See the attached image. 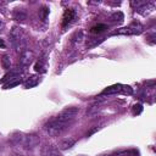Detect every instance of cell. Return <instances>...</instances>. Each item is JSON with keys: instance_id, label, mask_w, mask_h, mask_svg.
<instances>
[{"instance_id": "1", "label": "cell", "mask_w": 156, "mask_h": 156, "mask_svg": "<svg viewBox=\"0 0 156 156\" xmlns=\"http://www.w3.org/2000/svg\"><path fill=\"white\" fill-rule=\"evenodd\" d=\"M72 123H67V122H62L58 121L57 118H51L50 121H48L44 124V129L46 130V133L51 136H58L61 135Z\"/></svg>"}, {"instance_id": "2", "label": "cell", "mask_w": 156, "mask_h": 156, "mask_svg": "<svg viewBox=\"0 0 156 156\" xmlns=\"http://www.w3.org/2000/svg\"><path fill=\"white\" fill-rule=\"evenodd\" d=\"M79 112V107H66L65 110H62L55 118H57L58 121L62 122H67V123H73V121L76 119V116Z\"/></svg>"}, {"instance_id": "3", "label": "cell", "mask_w": 156, "mask_h": 156, "mask_svg": "<svg viewBox=\"0 0 156 156\" xmlns=\"http://www.w3.org/2000/svg\"><path fill=\"white\" fill-rule=\"evenodd\" d=\"M143 32V27L139 23H133L128 27H123L119 29H116L111 33V35H133V34H140Z\"/></svg>"}, {"instance_id": "4", "label": "cell", "mask_w": 156, "mask_h": 156, "mask_svg": "<svg viewBox=\"0 0 156 156\" xmlns=\"http://www.w3.org/2000/svg\"><path fill=\"white\" fill-rule=\"evenodd\" d=\"M9 38H10V41H11L12 46L17 45L18 43H21V41H23V40H27L23 29H22L21 27H18V26H13V27H12V29L10 30Z\"/></svg>"}, {"instance_id": "5", "label": "cell", "mask_w": 156, "mask_h": 156, "mask_svg": "<svg viewBox=\"0 0 156 156\" xmlns=\"http://www.w3.org/2000/svg\"><path fill=\"white\" fill-rule=\"evenodd\" d=\"M77 17V13L73 9H67L65 10L63 12V16H62V28H67L68 26H71L74 20Z\"/></svg>"}, {"instance_id": "6", "label": "cell", "mask_w": 156, "mask_h": 156, "mask_svg": "<svg viewBox=\"0 0 156 156\" xmlns=\"http://www.w3.org/2000/svg\"><path fill=\"white\" fill-rule=\"evenodd\" d=\"M116 93H124V94H132V88L130 87H126V85H112L107 89H105L102 91V94H116Z\"/></svg>"}, {"instance_id": "7", "label": "cell", "mask_w": 156, "mask_h": 156, "mask_svg": "<svg viewBox=\"0 0 156 156\" xmlns=\"http://www.w3.org/2000/svg\"><path fill=\"white\" fill-rule=\"evenodd\" d=\"M40 143V139L37 134H27L24 136V141H23V146L27 149H34L35 146H38Z\"/></svg>"}, {"instance_id": "8", "label": "cell", "mask_w": 156, "mask_h": 156, "mask_svg": "<svg viewBox=\"0 0 156 156\" xmlns=\"http://www.w3.org/2000/svg\"><path fill=\"white\" fill-rule=\"evenodd\" d=\"M33 58H34V54L32 50H26L21 54V57H20V65L22 67H28L32 62H33Z\"/></svg>"}, {"instance_id": "9", "label": "cell", "mask_w": 156, "mask_h": 156, "mask_svg": "<svg viewBox=\"0 0 156 156\" xmlns=\"http://www.w3.org/2000/svg\"><path fill=\"white\" fill-rule=\"evenodd\" d=\"M41 155L43 156H61L58 149L57 147H54L51 145H45L41 149Z\"/></svg>"}, {"instance_id": "10", "label": "cell", "mask_w": 156, "mask_h": 156, "mask_svg": "<svg viewBox=\"0 0 156 156\" xmlns=\"http://www.w3.org/2000/svg\"><path fill=\"white\" fill-rule=\"evenodd\" d=\"M74 144H76V140H74L73 138H66V139H62V140L57 144V149H58V150H68V149L72 147Z\"/></svg>"}, {"instance_id": "11", "label": "cell", "mask_w": 156, "mask_h": 156, "mask_svg": "<svg viewBox=\"0 0 156 156\" xmlns=\"http://www.w3.org/2000/svg\"><path fill=\"white\" fill-rule=\"evenodd\" d=\"M38 83H39V77H38V76H30L29 78L26 79V82L23 83V85H24V88L29 89V88L35 87Z\"/></svg>"}, {"instance_id": "12", "label": "cell", "mask_w": 156, "mask_h": 156, "mask_svg": "<svg viewBox=\"0 0 156 156\" xmlns=\"http://www.w3.org/2000/svg\"><path fill=\"white\" fill-rule=\"evenodd\" d=\"M24 136H26V134H23V133H15L11 136V141L16 145H23Z\"/></svg>"}, {"instance_id": "13", "label": "cell", "mask_w": 156, "mask_h": 156, "mask_svg": "<svg viewBox=\"0 0 156 156\" xmlns=\"http://www.w3.org/2000/svg\"><path fill=\"white\" fill-rule=\"evenodd\" d=\"M110 156H139V154L136 150H124V151H118Z\"/></svg>"}, {"instance_id": "14", "label": "cell", "mask_w": 156, "mask_h": 156, "mask_svg": "<svg viewBox=\"0 0 156 156\" xmlns=\"http://www.w3.org/2000/svg\"><path fill=\"white\" fill-rule=\"evenodd\" d=\"M13 18H15L16 21H24V20L27 18V15H26V12H24L23 10H15V12H13Z\"/></svg>"}, {"instance_id": "15", "label": "cell", "mask_w": 156, "mask_h": 156, "mask_svg": "<svg viewBox=\"0 0 156 156\" xmlns=\"http://www.w3.org/2000/svg\"><path fill=\"white\" fill-rule=\"evenodd\" d=\"M20 83H21V78H17V79H12V80H9V82L4 83V89H10V88L17 87Z\"/></svg>"}, {"instance_id": "16", "label": "cell", "mask_w": 156, "mask_h": 156, "mask_svg": "<svg viewBox=\"0 0 156 156\" xmlns=\"http://www.w3.org/2000/svg\"><path fill=\"white\" fill-rule=\"evenodd\" d=\"M1 65H2V67H4L5 69H9V68L11 67V61H10L9 55H4V56L1 57Z\"/></svg>"}, {"instance_id": "17", "label": "cell", "mask_w": 156, "mask_h": 156, "mask_svg": "<svg viewBox=\"0 0 156 156\" xmlns=\"http://www.w3.org/2000/svg\"><path fill=\"white\" fill-rule=\"evenodd\" d=\"M48 15H49V9H48L46 6H43V7L39 10V16H40V20H41V21H46Z\"/></svg>"}, {"instance_id": "18", "label": "cell", "mask_w": 156, "mask_h": 156, "mask_svg": "<svg viewBox=\"0 0 156 156\" xmlns=\"http://www.w3.org/2000/svg\"><path fill=\"white\" fill-rule=\"evenodd\" d=\"M107 29V26L106 24H98V26H94L91 28V32L93 33H102Z\"/></svg>"}, {"instance_id": "19", "label": "cell", "mask_w": 156, "mask_h": 156, "mask_svg": "<svg viewBox=\"0 0 156 156\" xmlns=\"http://www.w3.org/2000/svg\"><path fill=\"white\" fill-rule=\"evenodd\" d=\"M34 69H35L37 72H40V73H44V72L46 71V69H45V65H44V62H43V61H40V60L35 63Z\"/></svg>"}, {"instance_id": "20", "label": "cell", "mask_w": 156, "mask_h": 156, "mask_svg": "<svg viewBox=\"0 0 156 156\" xmlns=\"http://www.w3.org/2000/svg\"><path fill=\"white\" fill-rule=\"evenodd\" d=\"M82 39H83V32H82V30H79L78 33H76V34H74L73 40H72V41H73V43H77V41L79 43Z\"/></svg>"}, {"instance_id": "21", "label": "cell", "mask_w": 156, "mask_h": 156, "mask_svg": "<svg viewBox=\"0 0 156 156\" xmlns=\"http://www.w3.org/2000/svg\"><path fill=\"white\" fill-rule=\"evenodd\" d=\"M141 110H143V107H141V105H134L133 106V113L134 115H139L140 112H141Z\"/></svg>"}, {"instance_id": "22", "label": "cell", "mask_w": 156, "mask_h": 156, "mask_svg": "<svg viewBox=\"0 0 156 156\" xmlns=\"http://www.w3.org/2000/svg\"><path fill=\"white\" fill-rule=\"evenodd\" d=\"M0 48H5V43H4V40L0 38Z\"/></svg>"}, {"instance_id": "23", "label": "cell", "mask_w": 156, "mask_h": 156, "mask_svg": "<svg viewBox=\"0 0 156 156\" xmlns=\"http://www.w3.org/2000/svg\"><path fill=\"white\" fill-rule=\"evenodd\" d=\"M2 27V22H1V20H0V28Z\"/></svg>"}]
</instances>
